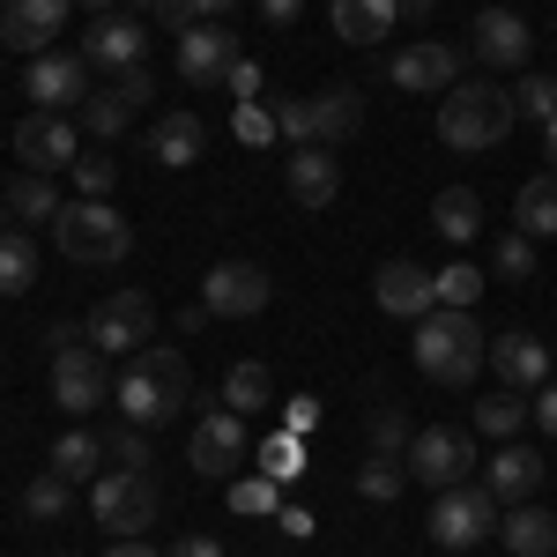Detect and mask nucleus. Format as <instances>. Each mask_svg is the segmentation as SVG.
Segmentation results:
<instances>
[{
    "mask_svg": "<svg viewBox=\"0 0 557 557\" xmlns=\"http://www.w3.org/2000/svg\"><path fill=\"white\" fill-rule=\"evenodd\" d=\"M112 401H120V417L141 431L172 424V417H186V401H194V372H186V357L164 343H141L127 357V372L112 380Z\"/></svg>",
    "mask_w": 557,
    "mask_h": 557,
    "instance_id": "1",
    "label": "nucleus"
},
{
    "mask_svg": "<svg viewBox=\"0 0 557 557\" xmlns=\"http://www.w3.org/2000/svg\"><path fill=\"white\" fill-rule=\"evenodd\" d=\"M417 372L438 386H469L483 364H491V335L475 327V312H454V305H438L417 320Z\"/></svg>",
    "mask_w": 557,
    "mask_h": 557,
    "instance_id": "2",
    "label": "nucleus"
},
{
    "mask_svg": "<svg viewBox=\"0 0 557 557\" xmlns=\"http://www.w3.org/2000/svg\"><path fill=\"white\" fill-rule=\"evenodd\" d=\"M513 89H498V83H461L438 97V141L446 149H461V157H475V149H498L506 134H513Z\"/></svg>",
    "mask_w": 557,
    "mask_h": 557,
    "instance_id": "3",
    "label": "nucleus"
},
{
    "mask_svg": "<svg viewBox=\"0 0 557 557\" xmlns=\"http://www.w3.org/2000/svg\"><path fill=\"white\" fill-rule=\"evenodd\" d=\"M52 238H60V253L75 268H120L134 253V223L112 201H67L52 215Z\"/></svg>",
    "mask_w": 557,
    "mask_h": 557,
    "instance_id": "4",
    "label": "nucleus"
},
{
    "mask_svg": "<svg viewBox=\"0 0 557 557\" xmlns=\"http://www.w3.org/2000/svg\"><path fill=\"white\" fill-rule=\"evenodd\" d=\"M275 127L290 134L298 149H335L364 127V97L357 89H320V97H283L275 104Z\"/></svg>",
    "mask_w": 557,
    "mask_h": 557,
    "instance_id": "5",
    "label": "nucleus"
},
{
    "mask_svg": "<svg viewBox=\"0 0 557 557\" xmlns=\"http://www.w3.org/2000/svg\"><path fill=\"white\" fill-rule=\"evenodd\" d=\"M52 401L83 424L97 401H112V372H104V349L83 343L75 327H52Z\"/></svg>",
    "mask_w": 557,
    "mask_h": 557,
    "instance_id": "6",
    "label": "nucleus"
},
{
    "mask_svg": "<svg viewBox=\"0 0 557 557\" xmlns=\"http://www.w3.org/2000/svg\"><path fill=\"white\" fill-rule=\"evenodd\" d=\"M498 498L483 491V483H454V491H431V550H475V543H491L498 535Z\"/></svg>",
    "mask_w": 557,
    "mask_h": 557,
    "instance_id": "7",
    "label": "nucleus"
},
{
    "mask_svg": "<svg viewBox=\"0 0 557 557\" xmlns=\"http://www.w3.org/2000/svg\"><path fill=\"white\" fill-rule=\"evenodd\" d=\"M89 520L112 535V543H127V535H149V520H157V483L149 469H112L89 483Z\"/></svg>",
    "mask_w": 557,
    "mask_h": 557,
    "instance_id": "8",
    "label": "nucleus"
},
{
    "mask_svg": "<svg viewBox=\"0 0 557 557\" xmlns=\"http://www.w3.org/2000/svg\"><path fill=\"white\" fill-rule=\"evenodd\" d=\"M141 104H157V75H149V67H127V75H112L104 89H89L75 112H83V134L112 141V134L134 127V112H141Z\"/></svg>",
    "mask_w": 557,
    "mask_h": 557,
    "instance_id": "9",
    "label": "nucleus"
},
{
    "mask_svg": "<svg viewBox=\"0 0 557 557\" xmlns=\"http://www.w3.org/2000/svg\"><path fill=\"white\" fill-rule=\"evenodd\" d=\"M149 335H157V298L149 290H112L89 312V343L104 349V357H134Z\"/></svg>",
    "mask_w": 557,
    "mask_h": 557,
    "instance_id": "10",
    "label": "nucleus"
},
{
    "mask_svg": "<svg viewBox=\"0 0 557 557\" xmlns=\"http://www.w3.org/2000/svg\"><path fill=\"white\" fill-rule=\"evenodd\" d=\"M409 475L424 483V491H454V483H469L475 469V446H469V431H446V424H424L417 438H409Z\"/></svg>",
    "mask_w": 557,
    "mask_h": 557,
    "instance_id": "11",
    "label": "nucleus"
},
{
    "mask_svg": "<svg viewBox=\"0 0 557 557\" xmlns=\"http://www.w3.org/2000/svg\"><path fill=\"white\" fill-rule=\"evenodd\" d=\"M268 268H253V260H215L209 275H201V305H209V320H253V312H268Z\"/></svg>",
    "mask_w": 557,
    "mask_h": 557,
    "instance_id": "12",
    "label": "nucleus"
},
{
    "mask_svg": "<svg viewBox=\"0 0 557 557\" xmlns=\"http://www.w3.org/2000/svg\"><path fill=\"white\" fill-rule=\"evenodd\" d=\"M75 157H83V134H75L67 112H30V120L15 127V164H23V172L52 178V172H67Z\"/></svg>",
    "mask_w": 557,
    "mask_h": 557,
    "instance_id": "13",
    "label": "nucleus"
},
{
    "mask_svg": "<svg viewBox=\"0 0 557 557\" xmlns=\"http://www.w3.org/2000/svg\"><path fill=\"white\" fill-rule=\"evenodd\" d=\"M23 89H30L38 112H67V104H83V97H89V60L52 45V52H38V60L23 67Z\"/></svg>",
    "mask_w": 557,
    "mask_h": 557,
    "instance_id": "14",
    "label": "nucleus"
},
{
    "mask_svg": "<svg viewBox=\"0 0 557 557\" xmlns=\"http://www.w3.org/2000/svg\"><path fill=\"white\" fill-rule=\"evenodd\" d=\"M246 454H253V446H246V417H238V409H209V417L194 424V438H186L194 475H238Z\"/></svg>",
    "mask_w": 557,
    "mask_h": 557,
    "instance_id": "15",
    "label": "nucleus"
},
{
    "mask_svg": "<svg viewBox=\"0 0 557 557\" xmlns=\"http://www.w3.org/2000/svg\"><path fill=\"white\" fill-rule=\"evenodd\" d=\"M461 83V45L446 38H417L394 52V89H417V97H446Z\"/></svg>",
    "mask_w": 557,
    "mask_h": 557,
    "instance_id": "16",
    "label": "nucleus"
},
{
    "mask_svg": "<svg viewBox=\"0 0 557 557\" xmlns=\"http://www.w3.org/2000/svg\"><path fill=\"white\" fill-rule=\"evenodd\" d=\"M372 298H380V312H394V320H424V312H438V275L417 268V260H380Z\"/></svg>",
    "mask_w": 557,
    "mask_h": 557,
    "instance_id": "17",
    "label": "nucleus"
},
{
    "mask_svg": "<svg viewBox=\"0 0 557 557\" xmlns=\"http://www.w3.org/2000/svg\"><path fill=\"white\" fill-rule=\"evenodd\" d=\"M75 0H0V45H23V52H52L67 30Z\"/></svg>",
    "mask_w": 557,
    "mask_h": 557,
    "instance_id": "18",
    "label": "nucleus"
},
{
    "mask_svg": "<svg viewBox=\"0 0 557 557\" xmlns=\"http://www.w3.org/2000/svg\"><path fill=\"white\" fill-rule=\"evenodd\" d=\"M238 60H246V52H238V38H231L223 23H194V30H178V75H186L194 89L223 83Z\"/></svg>",
    "mask_w": 557,
    "mask_h": 557,
    "instance_id": "19",
    "label": "nucleus"
},
{
    "mask_svg": "<svg viewBox=\"0 0 557 557\" xmlns=\"http://www.w3.org/2000/svg\"><path fill=\"white\" fill-rule=\"evenodd\" d=\"M83 60L104 67V75L149 67V60H141V15H97V23L83 30Z\"/></svg>",
    "mask_w": 557,
    "mask_h": 557,
    "instance_id": "20",
    "label": "nucleus"
},
{
    "mask_svg": "<svg viewBox=\"0 0 557 557\" xmlns=\"http://www.w3.org/2000/svg\"><path fill=\"white\" fill-rule=\"evenodd\" d=\"M469 45H475V60L483 67H528V23H520L513 8H483L475 15V30H469Z\"/></svg>",
    "mask_w": 557,
    "mask_h": 557,
    "instance_id": "21",
    "label": "nucleus"
},
{
    "mask_svg": "<svg viewBox=\"0 0 557 557\" xmlns=\"http://www.w3.org/2000/svg\"><path fill=\"white\" fill-rule=\"evenodd\" d=\"M283 186H290L298 209H335V194H343V164H335L327 149H290Z\"/></svg>",
    "mask_w": 557,
    "mask_h": 557,
    "instance_id": "22",
    "label": "nucleus"
},
{
    "mask_svg": "<svg viewBox=\"0 0 557 557\" xmlns=\"http://www.w3.org/2000/svg\"><path fill=\"white\" fill-rule=\"evenodd\" d=\"M491 364H498V386H513V394H535V386L550 380V343H535V335H498L491 343Z\"/></svg>",
    "mask_w": 557,
    "mask_h": 557,
    "instance_id": "23",
    "label": "nucleus"
},
{
    "mask_svg": "<svg viewBox=\"0 0 557 557\" xmlns=\"http://www.w3.org/2000/svg\"><path fill=\"white\" fill-rule=\"evenodd\" d=\"M201 149H209V127H201V112H157V127H149V157H157L164 172H186V164H201Z\"/></svg>",
    "mask_w": 557,
    "mask_h": 557,
    "instance_id": "24",
    "label": "nucleus"
},
{
    "mask_svg": "<svg viewBox=\"0 0 557 557\" xmlns=\"http://www.w3.org/2000/svg\"><path fill=\"white\" fill-rule=\"evenodd\" d=\"M483 491H491L498 506L535 498V491H543V454H535V446H498V461H483Z\"/></svg>",
    "mask_w": 557,
    "mask_h": 557,
    "instance_id": "25",
    "label": "nucleus"
},
{
    "mask_svg": "<svg viewBox=\"0 0 557 557\" xmlns=\"http://www.w3.org/2000/svg\"><path fill=\"white\" fill-rule=\"evenodd\" d=\"M327 23L343 45H386L401 23V0H327Z\"/></svg>",
    "mask_w": 557,
    "mask_h": 557,
    "instance_id": "26",
    "label": "nucleus"
},
{
    "mask_svg": "<svg viewBox=\"0 0 557 557\" xmlns=\"http://www.w3.org/2000/svg\"><path fill=\"white\" fill-rule=\"evenodd\" d=\"M498 543H506L513 557H557V513H550V506H528V498H520L513 513L498 520Z\"/></svg>",
    "mask_w": 557,
    "mask_h": 557,
    "instance_id": "27",
    "label": "nucleus"
},
{
    "mask_svg": "<svg viewBox=\"0 0 557 557\" xmlns=\"http://www.w3.org/2000/svg\"><path fill=\"white\" fill-rule=\"evenodd\" d=\"M0 201H8L15 223H52V215L67 209V201H60V186H52L45 172H15L8 186H0Z\"/></svg>",
    "mask_w": 557,
    "mask_h": 557,
    "instance_id": "28",
    "label": "nucleus"
},
{
    "mask_svg": "<svg viewBox=\"0 0 557 557\" xmlns=\"http://www.w3.org/2000/svg\"><path fill=\"white\" fill-rule=\"evenodd\" d=\"M431 231L454 238V246H475V231H483V201H475L469 186H438V201H431Z\"/></svg>",
    "mask_w": 557,
    "mask_h": 557,
    "instance_id": "29",
    "label": "nucleus"
},
{
    "mask_svg": "<svg viewBox=\"0 0 557 557\" xmlns=\"http://www.w3.org/2000/svg\"><path fill=\"white\" fill-rule=\"evenodd\" d=\"M97 461H104V438H97V431H60V438H52V475H60V483H75V491H83V483H97Z\"/></svg>",
    "mask_w": 557,
    "mask_h": 557,
    "instance_id": "30",
    "label": "nucleus"
},
{
    "mask_svg": "<svg viewBox=\"0 0 557 557\" xmlns=\"http://www.w3.org/2000/svg\"><path fill=\"white\" fill-rule=\"evenodd\" d=\"M275 401V380H268V364L260 357H238L231 372H223V409H238V417H260Z\"/></svg>",
    "mask_w": 557,
    "mask_h": 557,
    "instance_id": "31",
    "label": "nucleus"
},
{
    "mask_svg": "<svg viewBox=\"0 0 557 557\" xmlns=\"http://www.w3.org/2000/svg\"><path fill=\"white\" fill-rule=\"evenodd\" d=\"M38 283V246H30V231H0V298H23Z\"/></svg>",
    "mask_w": 557,
    "mask_h": 557,
    "instance_id": "32",
    "label": "nucleus"
},
{
    "mask_svg": "<svg viewBox=\"0 0 557 557\" xmlns=\"http://www.w3.org/2000/svg\"><path fill=\"white\" fill-rule=\"evenodd\" d=\"M513 223L528 231V238H557V172H543V178H528V186H520Z\"/></svg>",
    "mask_w": 557,
    "mask_h": 557,
    "instance_id": "33",
    "label": "nucleus"
},
{
    "mask_svg": "<svg viewBox=\"0 0 557 557\" xmlns=\"http://www.w3.org/2000/svg\"><path fill=\"white\" fill-rule=\"evenodd\" d=\"M67 506H75V483H60L52 469L23 483V520H67Z\"/></svg>",
    "mask_w": 557,
    "mask_h": 557,
    "instance_id": "34",
    "label": "nucleus"
},
{
    "mask_svg": "<svg viewBox=\"0 0 557 557\" xmlns=\"http://www.w3.org/2000/svg\"><path fill=\"white\" fill-rule=\"evenodd\" d=\"M401 483H409V461H401V454H372V461L357 469V498L386 506V498H401Z\"/></svg>",
    "mask_w": 557,
    "mask_h": 557,
    "instance_id": "35",
    "label": "nucleus"
},
{
    "mask_svg": "<svg viewBox=\"0 0 557 557\" xmlns=\"http://www.w3.org/2000/svg\"><path fill=\"white\" fill-rule=\"evenodd\" d=\"M520 424H528V401H520L513 386H498V394H483V401H475V431H491V438H513Z\"/></svg>",
    "mask_w": 557,
    "mask_h": 557,
    "instance_id": "36",
    "label": "nucleus"
},
{
    "mask_svg": "<svg viewBox=\"0 0 557 557\" xmlns=\"http://www.w3.org/2000/svg\"><path fill=\"white\" fill-rule=\"evenodd\" d=\"M491 275H498V283H528V275H535V238H528V231H506V238L491 246Z\"/></svg>",
    "mask_w": 557,
    "mask_h": 557,
    "instance_id": "37",
    "label": "nucleus"
},
{
    "mask_svg": "<svg viewBox=\"0 0 557 557\" xmlns=\"http://www.w3.org/2000/svg\"><path fill=\"white\" fill-rule=\"evenodd\" d=\"M67 178H75V201H112L120 164H112V157H75V164H67Z\"/></svg>",
    "mask_w": 557,
    "mask_h": 557,
    "instance_id": "38",
    "label": "nucleus"
},
{
    "mask_svg": "<svg viewBox=\"0 0 557 557\" xmlns=\"http://www.w3.org/2000/svg\"><path fill=\"white\" fill-rule=\"evenodd\" d=\"M364 438H372V454H409V438H417V431H409V417H401L394 401H380V409L364 417Z\"/></svg>",
    "mask_w": 557,
    "mask_h": 557,
    "instance_id": "39",
    "label": "nucleus"
},
{
    "mask_svg": "<svg viewBox=\"0 0 557 557\" xmlns=\"http://www.w3.org/2000/svg\"><path fill=\"white\" fill-rule=\"evenodd\" d=\"M513 112H520V120H535V127H550V120H557V75H520Z\"/></svg>",
    "mask_w": 557,
    "mask_h": 557,
    "instance_id": "40",
    "label": "nucleus"
},
{
    "mask_svg": "<svg viewBox=\"0 0 557 557\" xmlns=\"http://www.w3.org/2000/svg\"><path fill=\"white\" fill-rule=\"evenodd\" d=\"M238 0H157V23L164 30H194V23H223Z\"/></svg>",
    "mask_w": 557,
    "mask_h": 557,
    "instance_id": "41",
    "label": "nucleus"
},
{
    "mask_svg": "<svg viewBox=\"0 0 557 557\" xmlns=\"http://www.w3.org/2000/svg\"><path fill=\"white\" fill-rule=\"evenodd\" d=\"M475 298H483V268H469V260H454V268H438V305H454V312H469Z\"/></svg>",
    "mask_w": 557,
    "mask_h": 557,
    "instance_id": "42",
    "label": "nucleus"
},
{
    "mask_svg": "<svg viewBox=\"0 0 557 557\" xmlns=\"http://www.w3.org/2000/svg\"><path fill=\"white\" fill-rule=\"evenodd\" d=\"M305 469V446H298V431H275V438H260V475H298Z\"/></svg>",
    "mask_w": 557,
    "mask_h": 557,
    "instance_id": "43",
    "label": "nucleus"
},
{
    "mask_svg": "<svg viewBox=\"0 0 557 557\" xmlns=\"http://www.w3.org/2000/svg\"><path fill=\"white\" fill-rule=\"evenodd\" d=\"M231 506L238 513H275V475H238L231 483Z\"/></svg>",
    "mask_w": 557,
    "mask_h": 557,
    "instance_id": "44",
    "label": "nucleus"
},
{
    "mask_svg": "<svg viewBox=\"0 0 557 557\" xmlns=\"http://www.w3.org/2000/svg\"><path fill=\"white\" fill-rule=\"evenodd\" d=\"M231 134H238V141H253V149H268V141H275V112H260V104H238V112H231Z\"/></svg>",
    "mask_w": 557,
    "mask_h": 557,
    "instance_id": "45",
    "label": "nucleus"
},
{
    "mask_svg": "<svg viewBox=\"0 0 557 557\" xmlns=\"http://www.w3.org/2000/svg\"><path fill=\"white\" fill-rule=\"evenodd\" d=\"M104 454H112L120 469H149V431H141V424L112 431V438H104Z\"/></svg>",
    "mask_w": 557,
    "mask_h": 557,
    "instance_id": "46",
    "label": "nucleus"
},
{
    "mask_svg": "<svg viewBox=\"0 0 557 557\" xmlns=\"http://www.w3.org/2000/svg\"><path fill=\"white\" fill-rule=\"evenodd\" d=\"M223 89H231L238 104H253V97H260V67H253V60H238V67L223 75Z\"/></svg>",
    "mask_w": 557,
    "mask_h": 557,
    "instance_id": "47",
    "label": "nucleus"
},
{
    "mask_svg": "<svg viewBox=\"0 0 557 557\" xmlns=\"http://www.w3.org/2000/svg\"><path fill=\"white\" fill-rule=\"evenodd\" d=\"M312 424H320V394H298V401L283 409V431H298V438H305Z\"/></svg>",
    "mask_w": 557,
    "mask_h": 557,
    "instance_id": "48",
    "label": "nucleus"
},
{
    "mask_svg": "<svg viewBox=\"0 0 557 557\" xmlns=\"http://www.w3.org/2000/svg\"><path fill=\"white\" fill-rule=\"evenodd\" d=\"M528 417H535V424H543V431L557 438V380H543V386H535V401H528Z\"/></svg>",
    "mask_w": 557,
    "mask_h": 557,
    "instance_id": "49",
    "label": "nucleus"
},
{
    "mask_svg": "<svg viewBox=\"0 0 557 557\" xmlns=\"http://www.w3.org/2000/svg\"><path fill=\"white\" fill-rule=\"evenodd\" d=\"M298 15H305V0H260V23H268V30H290Z\"/></svg>",
    "mask_w": 557,
    "mask_h": 557,
    "instance_id": "50",
    "label": "nucleus"
},
{
    "mask_svg": "<svg viewBox=\"0 0 557 557\" xmlns=\"http://www.w3.org/2000/svg\"><path fill=\"white\" fill-rule=\"evenodd\" d=\"M164 557H223V543H215V535H178Z\"/></svg>",
    "mask_w": 557,
    "mask_h": 557,
    "instance_id": "51",
    "label": "nucleus"
},
{
    "mask_svg": "<svg viewBox=\"0 0 557 557\" xmlns=\"http://www.w3.org/2000/svg\"><path fill=\"white\" fill-rule=\"evenodd\" d=\"M104 557H164V550H149L141 535H127V543H112V550H104Z\"/></svg>",
    "mask_w": 557,
    "mask_h": 557,
    "instance_id": "52",
    "label": "nucleus"
},
{
    "mask_svg": "<svg viewBox=\"0 0 557 557\" xmlns=\"http://www.w3.org/2000/svg\"><path fill=\"white\" fill-rule=\"evenodd\" d=\"M431 8L438 0H401V23H431Z\"/></svg>",
    "mask_w": 557,
    "mask_h": 557,
    "instance_id": "53",
    "label": "nucleus"
},
{
    "mask_svg": "<svg viewBox=\"0 0 557 557\" xmlns=\"http://www.w3.org/2000/svg\"><path fill=\"white\" fill-rule=\"evenodd\" d=\"M75 8H89V15H120V0H75Z\"/></svg>",
    "mask_w": 557,
    "mask_h": 557,
    "instance_id": "54",
    "label": "nucleus"
},
{
    "mask_svg": "<svg viewBox=\"0 0 557 557\" xmlns=\"http://www.w3.org/2000/svg\"><path fill=\"white\" fill-rule=\"evenodd\" d=\"M543 157H550V172H557V120L543 127Z\"/></svg>",
    "mask_w": 557,
    "mask_h": 557,
    "instance_id": "55",
    "label": "nucleus"
},
{
    "mask_svg": "<svg viewBox=\"0 0 557 557\" xmlns=\"http://www.w3.org/2000/svg\"><path fill=\"white\" fill-rule=\"evenodd\" d=\"M431 557H469V550H431Z\"/></svg>",
    "mask_w": 557,
    "mask_h": 557,
    "instance_id": "56",
    "label": "nucleus"
},
{
    "mask_svg": "<svg viewBox=\"0 0 557 557\" xmlns=\"http://www.w3.org/2000/svg\"><path fill=\"white\" fill-rule=\"evenodd\" d=\"M0 231H8V201H0Z\"/></svg>",
    "mask_w": 557,
    "mask_h": 557,
    "instance_id": "57",
    "label": "nucleus"
},
{
    "mask_svg": "<svg viewBox=\"0 0 557 557\" xmlns=\"http://www.w3.org/2000/svg\"><path fill=\"white\" fill-rule=\"evenodd\" d=\"M134 8H157V0H134Z\"/></svg>",
    "mask_w": 557,
    "mask_h": 557,
    "instance_id": "58",
    "label": "nucleus"
}]
</instances>
